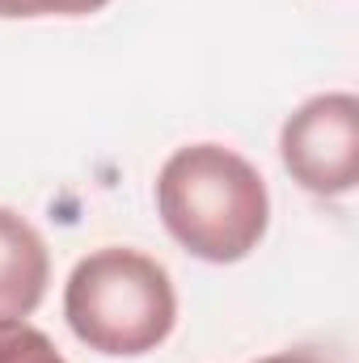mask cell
<instances>
[{
  "label": "cell",
  "instance_id": "cell-5",
  "mask_svg": "<svg viewBox=\"0 0 359 363\" xmlns=\"http://www.w3.org/2000/svg\"><path fill=\"white\" fill-rule=\"evenodd\" d=\"M0 363H68L55 342L34 330L26 317L21 321H0Z\"/></svg>",
  "mask_w": 359,
  "mask_h": 363
},
{
  "label": "cell",
  "instance_id": "cell-3",
  "mask_svg": "<svg viewBox=\"0 0 359 363\" xmlns=\"http://www.w3.org/2000/svg\"><path fill=\"white\" fill-rule=\"evenodd\" d=\"M279 157L309 194L338 199L359 182V101L355 93L309 97L279 135Z\"/></svg>",
  "mask_w": 359,
  "mask_h": 363
},
{
  "label": "cell",
  "instance_id": "cell-7",
  "mask_svg": "<svg viewBox=\"0 0 359 363\" xmlns=\"http://www.w3.org/2000/svg\"><path fill=\"white\" fill-rule=\"evenodd\" d=\"M258 363H326L321 355H313V351H283V355H267V359Z\"/></svg>",
  "mask_w": 359,
  "mask_h": 363
},
{
  "label": "cell",
  "instance_id": "cell-1",
  "mask_svg": "<svg viewBox=\"0 0 359 363\" xmlns=\"http://www.w3.org/2000/svg\"><path fill=\"white\" fill-rule=\"evenodd\" d=\"M157 211L170 237L203 262H241L270 224L263 174L224 144L178 148L157 174Z\"/></svg>",
  "mask_w": 359,
  "mask_h": 363
},
{
  "label": "cell",
  "instance_id": "cell-4",
  "mask_svg": "<svg viewBox=\"0 0 359 363\" xmlns=\"http://www.w3.org/2000/svg\"><path fill=\"white\" fill-rule=\"evenodd\" d=\"M47 283L51 258L38 228L13 207H0V321L30 317L43 304Z\"/></svg>",
  "mask_w": 359,
  "mask_h": 363
},
{
  "label": "cell",
  "instance_id": "cell-6",
  "mask_svg": "<svg viewBox=\"0 0 359 363\" xmlns=\"http://www.w3.org/2000/svg\"><path fill=\"white\" fill-rule=\"evenodd\" d=\"M106 4L110 0H30V17H85Z\"/></svg>",
  "mask_w": 359,
  "mask_h": 363
},
{
  "label": "cell",
  "instance_id": "cell-8",
  "mask_svg": "<svg viewBox=\"0 0 359 363\" xmlns=\"http://www.w3.org/2000/svg\"><path fill=\"white\" fill-rule=\"evenodd\" d=\"M0 17H30V0H0Z\"/></svg>",
  "mask_w": 359,
  "mask_h": 363
},
{
  "label": "cell",
  "instance_id": "cell-2",
  "mask_svg": "<svg viewBox=\"0 0 359 363\" xmlns=\"http://www.w3.org/2000/svg\"><path fill=\"white\" fill-rule=\"evenodd\" d=\"M64 317L72 334L97 355H148L178 321L170 271L123 245H106L77 262L64 287Z\"/></svg>",
  "mask_w": 359,
  "mask_h": 363
}]
</instances>
